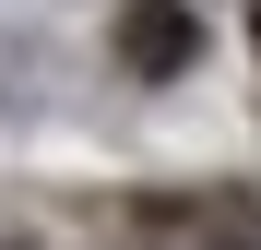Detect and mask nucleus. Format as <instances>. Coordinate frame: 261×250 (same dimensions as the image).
Returning a JSON list of instances; mask_svg holds the SVG:
<instances>
[{"instance_id": "obj_1", "label": "nucleus", "mask_w": 261, "mask_h": 250, "mask_svg": "<svg viewBox=\"0 0 261 250\" xmlns=\"http://www.w3.org/2000/svg\"><path fill=\"white\" fill-rule=\"evenodd\" d=\"M130 250H261V191L249 179H190V191H154L119 215Z\"/></svg>"}, {"instance_id": "obj_2", "label": "nucleus", "mask_w": 261, "mask_h": 250, "mask_svg": "<svg viewBox=\"0 0 261 250\" xmlns=\"http://www.w3.org/2000/svg\"><path fill=\"white\" fill-rule=\"evenodd\" d=\"M190 48H202V36H190V12H178V0H130V12H119V60L130 72H190Z\"/></svg>"}, {"instance_id": "obj_3", "label": "nucleus", "mask_w": 261, "mask_h": 250, "mask_svg": "<svg viewBox=\"0 0 261 250\" xmlns=\"http://www.w3.org/2000/svg\"><path fill=\"white\" fill-rule=\"evenodd\" d=\"M249 48H261V24H249Z\"/></svg>"}]
</instances>
